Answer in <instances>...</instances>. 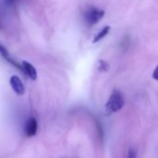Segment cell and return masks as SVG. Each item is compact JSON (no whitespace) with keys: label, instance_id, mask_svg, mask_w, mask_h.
<instances>
[{"label":"cell","instance_id":"6da1fadb","mask_svg":"<svg viewBox=\"0 0 158 158\" xmlns=\"http://www.w3.org/2000/svg\"><path fill=\"white\" fill-rule=\"evenodd\" d=\"M124 104H125V101L122 93L119 90L114 89L110 95L109 100L105 104L106 114H112L114 113L120 111L124 107Z\"/></svg>","mask_w":158,"mask_h":158},{"label":"cell","instance_id":"7a4b0ae2","mask_svg":"<svg viewBox=\"0 0 158 158\" xmlns=\"http://www.w3.org/2000/svg\"><path fill=\"white\" fill-rule=\"evenodd\" d=\"M104 14V10L97 8H90L85 12V21L89 25H94L103 18Z\"/></svg>","mask_w":158,"mask_h":158},{"label":"cell","instance_id":"3957f363","mask_svg":"<svg viewBox=\"0 0 158 158\" xmlns=\"http://www.w3.org/2000/svg\"><path fill=\"white\" fill-rule=\"evenodd\" d=\"M10 85L12 90L18 95L23 96L25 93V87L22 81V79L17 75H12L10 78Z\"/></svg>","mask_w":158,"mask_h":158},{"label":"cell","instance_id":"277c9868","mask_svg":"<svg viewBox=\"0 0 158 158\" xmlns=\"http://www.w3.org/2000/svg\"><path fill=\"white\" fill-rule=\"evenodd\" d=\"M38 130V123L35 117H30L24 126V134L27 138H32L36 135Z\"/></svg>","mask_w":158,"mask_h":158},{"label":"cell","instance_id":"5b68a950","mask_svg":"<svg viewBox=\"0 0 158 158\" xmlns=\"http://www.w3.org/2000/svg\"><path fill=\"white\" fill-rule=\"evenodd\" d=\"M21 67H22V72H23L28 78H30L31 80H36L37 72L32 63L28 62L27 60H23Z\"/></svg>","mask_w":158,"mask_h":158},{"label":"cell","instance_id":"8992f818","mask_svg":"<svg viewBox=\"0 0 158 158\" xmlns=\"http://www.w3.org/2000/svg\"><path fill=\"white\" fill-rule=\"evenodd\" d=\"M110 30H111V27H110V26H105V27H103V28L95 35V37L93 38V43H98L99 41H101L102 39H103V38L109 34Z\"/></svg>","mask_w":158,"mask_h":158},{"label":"cell","instance_id":"52a82bcc","mask_svg":"<svg viewBox=\"0 0 158 158\" xmlns=\"http://www.w3.org/2000/svg\"><path fill=\"white\" fill-rule=\"evenodd\" d=\"M98 69L101 72H107L109 70V64L107 61L103 60H100L98 62Z\"/></svg>","mask_w":158,"mask_h":158},{"label":"cell","instance_id":"ba28073f","mask_svg":"<svg viewBox=\"0 0 158 158\" xmlns=\"http://www.w3.org/2000/svg\"><path fill=\"white\" fill-rule=\"evenodd\" d=\"M0 58H3V59L7 60L8 61L10 60L7 48H6L3 45H1V44H0Z\"/></svg>","mask_w":158,"mask_h":158},{"label":"cell","instance_id":"9c48e42d","mask_svg":"<svg viewBox=\"0 0 158 158\" xmlns=\"http://www.w3.org/2000/svg\"><path fill=\"white\" fill-rule=\"evenodd\" d=\"M20 0H5V2L8 6H14L15 4H17Z\"/></svg>","mask_w":158,"mask_h":158},{"label":"cell","instance_id":"30bf717a","mask_svg":"<svg viewBox=\"0 0 158 158\" xmlns=\"http://www.w3.org/2000/svg\"><path fill=\"white\" fill-rule=\"evenodd\" d=\"M127 158H136V152L133 149H129L127 153Z\"/></svg>","mask_w":158,"mask_h":158},{"label":"cell","instance_id":"8fae6325","mask_svg":"<svg viewBox=\"0 0 158 158\" xmlns=\"http://www.w3.org/2000/svg\"><path fill=\"white\" fill-rule=\"evenodd\" d=\"M152 78L154 79V80L158 81V65L156 66L155 70H154L153 73H152Z\"/></svg>","mask_w":158,"mask_h":158},{"label":"cell","instance_id":"7c38bea8","mask_svg":"<svg viewBox=\"0 0 158 158\" xmlns=\"http://www.w3.org/2000/svg\"><path fill=\"white\" fill-rule=\"evenodd\" d=\"M2 27V24H1V23H0V28H1Z\"/></svg>","mask_w":158,"mask_h":158}]
</instances>
